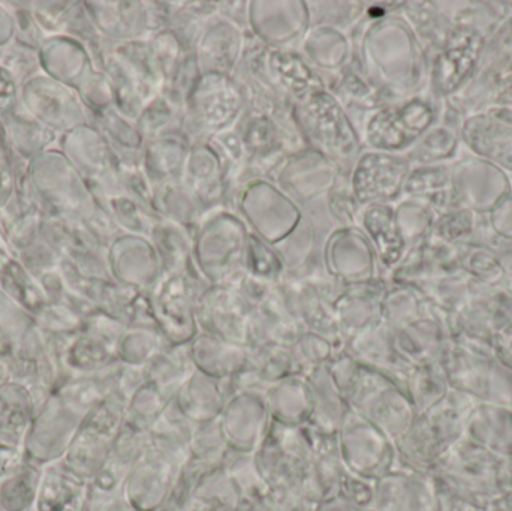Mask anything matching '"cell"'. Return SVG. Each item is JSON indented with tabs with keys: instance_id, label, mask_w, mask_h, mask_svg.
Instances as JSON below:
<instances>
[{
	"instance_id": "27",
	"label": "cell",
	"mask_w": 512,
	"mask_h": 511,
	"mask_svg": "<svg viewBox=\"0 0 512 511\" xmlns=\"http://www.w3.org/2000/svg\"><path fill=\"white\" fill-rule=\"evenodd\" d=\"M9 377H11V371H9L8 363L0 360V386L5 384Z\"/></svg>"
},
{
	"instance_id": "8",
	"label": "cell",
	"mask_w": 512,
	"mask_h": 511,
	"mask_svg": "<svg viewBox=\"0 0 512 511\" xmlns=\"http://www.w3.org/2000/svg\"><path fill=\"white\" fill-rule=\"evenodd\" d=\"M83 419L84 417L71 410L54 392L33 420L32 429L24 444L27 459L36 465L50 464L66 455Z\"/></svg>"
},
{
	"instance_id": "24",
	"label": "cell",
	"mask_w": 512,
	"mask_h": 511,
	"mask_svg": "<svg viewBox=\"0 0 512 511\" xmlns=\"http://www.w3.org/2000/svg\"><path fill=\"white\" fill-rule=\"evenodd\" d=\"M493 345H495L496 350H498L501 356L512 366V324H508L507 327H504V329L498 333Z\"/></svg>"
},
{
	"instance_id": "9",
	"label": "cell",
	"mask_w": 512,
	"mask_h": 511,
	"mask_svg": "<svg viewBox=\"0 0 512 511\" xmlns=\"http://www.w3.org/2000/svg\"><path fill=\"white\" fill-rule=\"evenodd\" d=\"M373 507L378 511H438V489L429 473L396 467L375 482Z\"/></svg>"
},
{
	"instance_id": "25",
	"label": "cell",
	"mask_w": 512,
	"mask_h": 511,
	"mask_svg": "<svg viewBox=\"0 0 512 511\" xmlns=\"http://www.w3.org/2000/svg\"><path fill=\"white\" fill-rule=\"evenodd\" d=\"M96 503L101 504L96 511H137L131 504L128 503L123 495L110 500H95Z\"/></svg>"
},
{
	"instance_id": "19",
	"label": "cell",
	"mask_w": 512,
	"mask_h": 511,
	"mask_svg": "<svg viewBox=\"0 0 512 511\" xmlns=\"http://www.w3.org/2000/svg\"><path fill=\"white\" fill-rule=\"evenodd\" d=\"M0 284L11 299L32 314L38 315L47 306V299L32 276L15 261L9 260L3 267L0 272Z\"/></svg>"
},
{
	"instance_id": "6",
	"label": "cell",
	"mask_w": 512,
	"mask_h": 511,
	"mask_svg": "<svg viewBox=\"0 0 512 511\" xmlns=\"http://www.w3.org/2000/svg\"><path fill=\"white\" fill-rule=\"evenodd\" d=\"M337 440L343 464L355 476L378 482L397 465L393 441L354 411L343 417Z\"/></svg>"
},
{
	"instance_id": "13",
	"label": "cell",
	"mask_w": 512,
	"mask_h": 511,
	"mask_svg": "<svg viewBox=\"0 0 512 511\" xmlns=\"http://www.w3.org/2000/svg\"><path fill=\"white\" fill-rule=\"evenodd\" d=\"M306 383L312 402V413L307 425L318 431L337 434L349 408L328 371V365L307 372Z\"/></svg>"
},
{
	"instance_id": "29",
	"label": "cell",
	"mask_w": 512,
	"mask_h": 511,
	"mask_svg": "<svg viewBox=\"0 0 512 511\" xmlns=\"http://www.w3.org/2000/svg\"><path fill=\"white\" fill-rule=\"evenodd\" d=\"M8 261L9 258L6 257L5 252H3L2 249H0V272H2L3 267H5L6 264H8Z\"/></svg>"
},
{
	"instance_id": "32",
	"label": "cell",
	"mask_w": 512,
	"mask_h": 511,
	"mask_svg": "<svg viewBox=\"0 0 512 511\" xmlns=\"http://www.w3.org/2000/svg\"><path fill=\"white\" fill-rule=\"evenodd\" d=\"M0 511H5V509L2 507V504H0Z\"/></svg>"
},
{
	"instance_id": "30",
	"label": "cell",
	"mask_w": 512,
	"mask_h": 511,
	"mask_svg": "<svg viewBox=\"0 0 512 511\" xmlns=\"http://www.w3.org/2000/svg\"><path fill=\"white\" fill-rule=\"evenodd\" d=\"M313 510H315V509H310V507L298 506V507H292V509L289 511H313Z\"/></svg>"
},
{
	"instance_id": "14",
	"label": "cell",
	"mask_w": 512,
	"mask_h": 511,
	"mask_svg": "<svg viewBox=\"0 0 512 511\" xmlns=\"http://www.w3.org/2000/svg\"><path fill=\"white\" fill-rule=\"evenodd\" d=\"M268 410L274 422L288 426H303L312 413L306 375H295L280 381L265 392Z\"/></svg>"
},
{
	"instance_id": "12",
	"label": "cell",
	"mask_w": 512,
	"mask_h": 511,
	"mask_svg": "<svg viewBox=\"0 0 512 511\" xmlns=\"http://www.w3.org/2000/svg\"><path fill=\"white\" fill-rule=\"evenodd\" d=\"M36 404L32 392L20 383L0 386V444L24 447L33 420Z\"/></svg>"
},
{
	"instance_id": "31",
	"label": "cell",
	"mask_w": 512,
	"mask_h": 511,
	"mask_svg": "<svg viewBox=\"0 0 512 511\" xmlns=\"http://www.w3.org/2000/svg\"><path fill=\"white\" fill-rule=\"evenodd\" d=\"M249 509H251V503H249V501H246V503L243 504L242 510L240 511H249Z\"/></svg>"
},
{
	"instance_id": "3",
	"label": "cell",
	"mask_w": 512,
	"mask_h": 511,
	"mask_svg": "<svg viewBox=\"0 0 512 511\" xmlns=\"http://www.w3.org/2000/svg\"><path fill=\"white\" fill-rule=\"evenodd\" d=\"M445 369L456 392L475 402L512 407V366L495 345L454 336Z\"/></svg>"
},
{
	"instance_id": "15",
	"label": "cell",
	"mask_w": 512,
	"mask_h": 511,
	"mask_svg": "<svg viewBox=\"0 0 512 511\" xmlns=\"http://www.w3.org/2000/svg\"><path fill=\"white\" fill-rule=\"evenodd\" d=\"M195 372L191 353L164 350L144 366L146 383L152 384L167 398H176L177 392Z\"/></svg>"
},
{
	"instance_id": "16",
	"label": "cell",
	"mask_w": 512,
	"mask_h": 511,
	"mask_svg": "<svg viewBox=\"0 0 512 511\" xmlns=\"http://www.w3.org/2000/svg\"><path fill=\"white\" fill-rule=\"evenodd\" d=\"M405 389L417 414L430 410L451 392L445 365L412 366Z\"/></svg>"
},
{
	"instance_id": "21",
	"label": "cell",
	"mask_w": 512,
	"mask_h": 511,
	"mask_svg": "<svg viewBox=\"0 0 512 511\" xmlns=\"http://www.w3.org/2000/svg\"><path fill=\"white\" fill-rule=\"evenodd\" d=\"M436 489H438V511H490L469 498L442 488L438 483H436Z\"/></svg>"
},
{
	"instance_id": "26",
	"label": "cell",
	"mask_w": 512,
	"mask_h": 511,
	"mask_svg": "<svg viewBox=\"0 0 512 511\" xmlns=\"http://www.w3.org/2000/svg\"><path fill=\"white\" fill-rule=\"evenodd\" d=\"M502 483L507 494L512 492V458L504 459V468H502Z\"/></svg>"
},
{
	"instance_id": "1",
	"label": "cell",
	"mask_w": 512,
	"mask_h": 511,
	"mask_svg": "<svg viewBox=\"0 0 512 511\" xmlns=\"http://www.w3.org/2000/svg\"><path fill=\"white\" fill-rule=\"evenodd\" d=\"M254 459L268 494L289 509L298 506L316 509L322 503L304 425H282L271 419Z\"/></svg>"
},
{
	"instance_id": "23",
	"label": "cell",
	"mask_w": 512,
	"mask_h": 511,
	"mask_svg": "<svg viewBox=\"0 0 512 511\" xmlns=\"http://www.w3.org/2000/svg\"><path fill=\"white\" fill-rule=\"evenodd\" d=\"M17 104V84L8 69L0 66V116H11Z\"/></svg>"
},
{
	"instance_id": "18",
	"label": "cell",
	"mask_w": 512,
	"mask_h": 511,
	"mask_svg": "<svg viewBox=\"0 0 512 511\" xmlns=\"http://www.w3.org/2000/svg\"><path fill=\"white\" fill-rule=\"evenodd\" d=\"M38 465L27 461L14 476L0 485V504L5 511H26L35 504L41 485Z\"/></svg>"
},
{
	"instance_id": "11",
	"label": "cell",
	"mask_w": 512,
	"mask_h": 511,
	"mask_svg": "<svg viewBox=\"0 0 512 511\" xmlns=\"http://www.w3.org/2000/svg\"><path fill=\"white\" fill-rule=\"evenodd\" d=\"M90 482L72 473L65 464L51 465L41 479L36 511H86Z\"/></svg>"
},
{
	"instance_id": "22",
	"label": "cell",
	"mask_w": 512,
	"mask_h": 511,
	"mask_svg": "<svg viewBox=\"0 0 512 511\" xmlns=\"http://www.w3.org/2000/svg\"><path fill=\"white\" fill-rule=\"evenodd\" d=\"M12 188H14V174H12L11 156L0 131V207L8 203Z\"/></svg>"
},
{
	"instance_id": "28",
	"label": "cell",
	"mask_w": 512,
	"mask_h": 511,
	"mask_svg": "<svg viewBox=\"0 0 512 511\" xmlns=\"http://www.w3.org/2000/svg\"><path fill=\"white\" fill-rule=\"evenodd\" d=\"M490 511H512V509H510V507H508L507 504L504 503V498H502V500L499 501V503L496 504V506H493L492 509H490Z\"/></svg>"
},
{
	"instance_id": "4",
	"label": "cell",
	"mask_w": 512,
	"mask_h": 511,
	"mask_svg": "<svg viewBox=\"0 0 512 511\" xmlns=\"http://www.w3.org/2000/svg\"><path fill=\"white\" fill-rule=\"evenodd\" d=\"M502 468L504 459L463 437L429 474L442 488L492 509L507 494Z\"/></svg>"
},
{
	"instance_id": "5",
	"label": "cell",
	"mask_w": 512,
	"mask_h": 511,
	"mask_svg": "<svg viewBox=\"0 0 512 511\" xmlns=\"http://www.w3.org/2000/svg\"><path fill=\"white\" fill-rule=\"evenodd\" d=\"M126 420V402L108 396L89 411L78 426L63 464L81 479L92 482L104 467Z\"/></svg>"
},
{
	"instance_id": "20",
	"label": "cell",
	"mask_w": 512,
	"mask_h": 511,
	"mask_svg": "<svg viewBox=\"0 0 512 511\" xmlns=\"http://www.w3.org/2000/svg\"><path fill=\"white\" fill-rule=\"evenodd\" d=\"M24 447L6 446L0 444V485L9 477L21 470L27 464Z\"/></svg>"
},
{
	"instance_id": "17",
	"label": "cell",
	"mask_w": 512,
	"mask_h": 511,
	"mask_svg": "<svg viewBox=\"0 0 512 511\" xmlns=\"http://www.w3.org/2000/svg\"><path fill=\"white\" fill-rule=\"evenodd\" d=\"M245 503L222 464L204 480L188 511H240Z\"/></svg>"
},
{
	"instance_id": "7",
	"label": "cell",
	"mask_w": 512,
	"mask_h": 511,
	"mask_svg": "<svg viewBox=\"0 0 512 511\" xmlns=\"http://www.w3.org/2000/svg\"><path fill=\"white\" fill-rule=\"evenodd\" d=\"M188 461L186 456L167 452L150 443L129 473L123 486V497L137 511L161 510Z\"/></svg>"
},
{
	"instance_id": "10",
	"label": "cell",
	"mask_w": 512,
	"mask_h": 511,
	"mask_svg": "<svg viewBox=\"0 0 512 511\" xmlns=\"http://www.w3.org/2000/svg\"><path fill=\"white\" fill-rule=\"evenodd\" d=\"M465 438L498 458H512V407L475 402L466 419Z\"/></svg>"
},
{
	"instance_id": "2",
	"label": "cell",
	"mask_w": 512,
	"mask_h": 511,
	"mask_svg": "<svg viewBox=\"0 0 512 511\" xmlns=\"http://www.w3.org/2000/svg\"><path fill=\"white\" fill-rule=\"evenodd\" d=\"M474 404V399L451 389L435 407L417 414L411 428L394 443L399 464L430 473L465 437L466 419Z\"/></svg>"
}]
</instances>
